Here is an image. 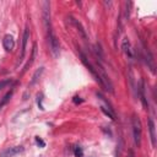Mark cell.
<instances>
[{
	"label": "cell",
	"instance_id": "18",
	"mask_svg": "<svg viewBox=\"0 0 157 157\" xmlns=\"http://www.w3.org/2000/svg\"><path fill=\"white\" fill-rule=\"evenodd\" d=\"M74 103H76V104H78V103H82V99L80 98V97H74Z\"/></svg>",
	"mask_w": 157,
	"mask_h": 157
},
{
	"label": "cell",
	"instance_id": "13",
	"mask_svg": "<svg viewBox=\"0 0 157 157\" xmlns=\"http://www.w3.org/2000/svg\"><path fill=\"white\" fill-rule=\"evenodd\" d=\"M12 94H13V91L11 90L10 92H7L2 98H1V101H0V109L4 107V105H6L7 103H9V101L11 99V97H12Z\"/></svg>",
	"mask_w": 157,
	"mask_h": 157
},
{
	"label": "cell",
	"instance_id": "10",
	"mask_svg": "<svg viewBox=\"0 0 157 157\" xmlns=\"http://www.w3.org/2000/svg\"><path fill=\"white\" fill-rule=\"evenodd\" d=\"M71 21H72V23L75 25V27L77 28V32H78V34L83 38V39H86L87 38V36H86V32H85V29H83V27H82V25L77 21V20H75V18H71Z\"/></svg>",
	"mask_w": 157,
	"mask_h": 157
},
{
	"label": "cell",
	"instance_id": "8",
	"mask_svg": "<svg viewBox=\"0 0 157 157\" xmlns=\"http://www.w3.org/2000/svg\"><path fill=\"white\" fill-rule=\"evenodd\" d=\"M139 93H140V98H141V102H142L144 108H147V101H146V96H145V82H144V80L140 81Z\"/></svg>",
	"mask_w": 157,
	"mask_h": 157
},
{
	"label": "cell",
	"instance_id": "14",
	"mask_svg": "<svg viewBox=\"0 0 157 157\" xmlns=\"http://www.w3.org/2000/svg\"><path fill=\"white\" fill-rule=\"evenodd\" d=\"M101 109H102V112H103L105 115H108L110 119H113V120L115 119V114L113 113V110H110V109H107V108H105V107H103V105L101 107Z\"/></svg>",
	"mask_w": 157,
	"mask_h": 157
},
{
	"label": "cell",
	"instance_id": "3",
	"mask_svg": "<svg viewBox=\"0 0 157 157\" xmlns=\"http://www.w3.org/2000/svg\"><path fill=\"white\" fill-rule=\"evenodd\" d=\"M48 38H49V47H50V52L54 56L59 55V50H60V44H59V39L54 36L53 31H50L48 33Z\"/></svg>",
	"mask_w": 157,
	"mask_h": 157
},
{
	"label": "cell",
	"instance_id": "15",
	"mask_svg": "<svg viewBox=\"0 0 157 157\" xmlns=\"http://www.w3.org/2000/svg\"><path fill=\"white\" fill-rule=\"evenodd\" d=\"M74 155H75V157H82V156H83L82 148H81L80 146H75V148H74Z\"/></svg>",
	"mask_w": 157,
	"mask_h": 157
},
{
	"label": "cell",
	"instance_id": "6",
	"mask_svg": "<svg viewBox=\"0 0 157 157\" xmlns=\"http://www.w3.org/2000/svg\"><path fill=\"white\" fill-rule=\"evenodd\" d=\"M28 38H29V31H28V28L26 27V28H25V31H23V36H22L21 55H20V60H18V63H17V64L22 63V60H23V58H25V54H26V45H27V40H28Z\"/></svg>",
	"mask_w": 157,
	"mask_h": 157
},
{
	"label": "cell",
	"instance_id": "9",
	"mask_svg": "<svg viewBox=\"0 0 157 157\" xmlns=\"http://www.w3.org/2000/svg\"><path fill=\"white\" fill-rule=\"evenodd\" d=\"M148 130H150V136H151V144L155 147L156 146V132H155V123L152 119L148 120Z\"/></svg>",
	"mask_w": 157,
	"mask_h": 157
},
{
	"label": "cell",
	"instance_id": "1",
	"mask_svg": "<svg viewBox=\"0 0 157 157\" xmlns=\"http://www.w3.org/2000/svg\"><path fill=\"white\" fill-rule=\"evenodd\" d=\"M96 70H97V72H98V75H99V78H101V81H102V86H103V87H105V90H108L110 93H113V92H114L113 83H112V81H110L109 76L107 75V72L104 71L103 66H102L99 63H98V67H97Z\"/></svg>",
	"mask_w": 157,
	"mask_h": 157
},
{
	"label": "cell",
	"instance_id": "4",
	"mask_svg": "<svg viewBox=\"0 0 157 157\" xmlns=\"http://www.w3.org/2000/svg\"><path fill=\"white\" fill-rule=\"evenodd\" d=\"M43 20H44V26L49 33L52 31V27H50V4L48 1L43 2Z\"/></svg>",
	"mask_w": 157,
	"mask_h": 157
},
{
	"label": "cell",
	"instance_id": "11",
	"mask_svg": "<svg viewBox=\"0 0 157 157\" xmlns=\"http://www.w3.org/2000/svg\"><path fill=\"white\" fill-rule=\"evenodd\" d=\"M121 48H123L124 53L131 58V47H130V42H129V39H128V38H124V39H123Z\"/></svg>",
	"mask_w": 157,
	"mask_h": 157
},
{
	"label": "cell",
	"instance_id": "2",
	"mask_svg": "<svg viewBox=\"0 0 157 157\" xmlns=\"http://www.w3.org/2000/svg\"><path fill=\"white\" fill-rule=\"evenodd\" d=\"M131 121H132V135H134V141H135V144H136L137 146H140V144H141V135H142V132H141V121H140L139 117H136L135 114L132 115Z\"/></svg>",
	"mask_w": 157,
	"mask_h": 157
},
{
	"label": "cell",
	"instance_id": "17",
	"mask_svg": "<svg viewBox=\"0 0 157 157\" xmlns=\"http://www.w3.org/2000/svg\"><path fill=\"white\" fill-rule=\"evenodd\" d=\"M36 142H37V144H38L40 147H44V146H45V142H44V141H43L40 137H38V136L36 137Z\"/></svg>",
	"mask_w": 157,
	"mask_h": 157
},
{
	"label": "cell",
	"instance_id": "7",
	"mask_svg": "<svg viewBox=\"0 0 157 157\" xmlns=\"http://www.w3.org/2000/svg\"><path fill=\"white\" fill-rule=\"evenodd\" d=\"M2 45H4V48H5L7 52H11V50L13 49V47H15V40H13L12 36L6 34V36L4 37V39H2Z\"/></svg>",
	"mask_w": 157,
	"mask_h": 157
},
{
	"label": "cell",
	"instance_id": "19",
	"mask_svg": "<svg viewBox=\"0 0 157 157\" xmlns=\"http://www.w3.org/2000/svg\"><path fill=\"white\" fill-rule=\"evenodd\" d=\"M128 157H135V153H134L132 150H129V152H128Z\"/></svg>",
	"mask_w": 157,
	"mask_h": 157
},
{
	"label": "cell",
	"instance_id": "16",
	"mask_svg": "<svg viewBox=\"0 0 157 157\" xmlns=\"http://www.w3.org/2000/svg\"><path fill=\"white\" fill-rule=\"evenodd\" d=\"M10 83H11V80H2V81H0V90L4 88V87H6Z\"/></svg>",
	"mask_w": 157,
	"mask_h": 157
},
{
	"label": "cell",
	"instance_id": "12",
	"mask_svg": "<svg viewBox=\"0 0 157 157\" xmlns=\"http://www.w3.org/2000/svg\"><path fill=\"white\" fill-rule=\"evenodd\" d=\"M43 71H44V67H43V66L36 70V72H34L33 76H32V80H31V82H29V86H33V85L39 80V77H40V75L43 74Z\"/></svg>",
	"mask_w": 157,
	"mask_h": 157
},
{
	"label": "cell",
	"instance_id": "5",
	"mask_svg": "<svg viewBox=\"0 0 157 157\" xmlns=\"http://www.w3.org/2000/svg\"><path fill=\"white\" fill-rule=\"evenodd\" d=\"M23 147L22 146H13V147H9L6 150H4L1 153H0V157H13L21 152H23Z\"/></svg>",
	"mask_w": 157,
	"mask_h": 157
}]
</instances>
